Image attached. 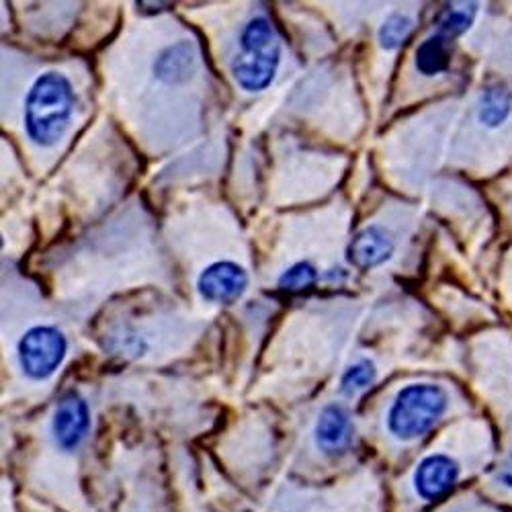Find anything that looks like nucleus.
Listing matches in <instances>:
<instances>
[{
  "instance_id": "1",
  "label": "nucleus",
  "mask_w": 512,
  "mask_h": 512,
  "mask_svg": "<svg viewBox=\"0 0 512 512\" xmlns=\"http://www.w3.org/2000/svg\"><path fill=\"white\" fill-rule=\"evenodd\" d=\"M74 111L72 82L60 72H46L35 78L25 97V132L41 148L56 146Z\"/></svg>"
},
{
  "instance_id": "2",
  "label": "nucleus",
  "mask_w": 512,
  "mask_h": 512,
  "mask_svg": "<svg viewBox=\"0 0 512 512\" xmlns=\"http://www.w3.org/2000/svg\"><path fill=\"white\" fill-rule=\"evenodd\" d=\"M281 64V41L265 17H254L240 33V52L232 60V76L246 93H261L275 80Z\"/></svg>"
},
{
  "instance_id": "3",
  "label": "nucleus",
  "mask_w": 512,
  "mask_h": 512,
  "mask_svg": "<svg viewBox=\"0 0 512 512\" xmlns=\"http://www.w3.org/2000/svg\"><path fill=\"white\" fill-rule=\"evenodd\" d=\"M449 406V396L435 383H412L398 392L388 412V429L400 441L429 433Z\"/></svg>"
},
{
  "instance_id": "4",
  "label": "nucleus",
  "mask_w": 512,
  "mask_h": 512,
  "mask_svg": "<svg viewBox=\"0 0 512 512\" xmlns=\"http://www.w3.org/2000/svg\"><path fill=\"white\" fill-rule=\"evenodd\" d=\"M68 340L56 326H33L19 340L17 355L23 373L29 379L44 381L64 363Z\"/></svg>"
},
{
  "instance_id": "5",
  "label": "nucleus",
  "mask_w": 512,
  "mask_h": 512,
  "mask_svg": "<svg viewBox=\"0 0 512 512\" xmlns=\"http://www.w3.org/2000/svg\"><path fill=\"white\" fill-rule=\"evenodd\" d=\"M248 275L232 261H218L205 267L197 279V291L209 304H234L246 293Z\"/></svg>"
},
{
  "instance_id": "6",
  "label": "nucleus",
  "mask_w": 512,
  "mask_h": 512,
  "mask_svg": "<svg viewBox=\"0 0 512 512\" xmlns=\"http://www.w3.org/2000/svg\"><path fill=\"white\" fill-rule=\"evenodd\" d=\"M91 429V410L87 400L78 396L76 392L66 394L54 412L52 420V431L56 443L64 451H74L84 439H87V433Z\"/></svg>"
},
{
  "instance_id": "7",
  "label": "nucleus",
  "mask_w": 512,
  "mask_h": 512,
  "mask_svg": "<svg viewBox=\"0 0 512 512\" xmlns=\"http://www.w3.org/2000/svg\"><path fill=\"white\" fill-rule=\"evenodd\" d=\"M459 480V465L443 453L424 457L414 472V490L422 500H439L453 490Z\"/></svg>"
},
{
  "instance_id": "8",
  "label": "nucleus",
  "mask_w": 512,
  "mask_h": 512,
  "mask_svg": "<svg viewBox=\"0 0 512 512\" xmlns=\"http://www.w3.org/2000/svg\"><path fill=\"white\" fill-rule=\"evenodd\" d=\"M394 248L396 244L386 230L379 226H367L351 240L347 248V261L359 271H371L390 261Z\"/></svg>"
},
{
  "instance_id": "9",
  "label": "nucleus",
  "mask_w": 512,
  "mask_h": 512,
  "mask_svg": "<svg viewBox=\"0 0 512 512\" xmlns=\"http://www.w3.org/2000/svg\"><path fill=\"white\" fill-rule=\"evenodd\" d=\"M316 443L324 453H345L353 441V422L347 410L338 404L326 406L316 422Z\"/></svg>"
},
{
  "instance_id": "10",
  "label": "nucleus",
  "mask_w": 512,
  "mask_h": 512,
  "mask_svg": "<svg viewBox=\"0 0 512 512\" xmlns=\"http://www.w3.org/2000/svg\"><path fill=\"white\" fill-rule=\"evenodd\" d=\"M197 68V52L187 41L175 44L160 52L154 62L156 78L164 84H181L191 78Z\"/></svg>"
},
{
  "instance_id": "11",
  "label": "nucleus",
  "mask_w": 512,
  "mask_h": 512,
  "mask_svg": "<svg viewBox=\"0 0 512 512\" xmlns=\"http://www.w3.org/2000/svg\"><path fill=\"white\" fill-rule=\"evenodd\" d=\"M451 62V48L449 39L441 33L431 35L424 39L416 50V68L424 76H437L449 68Z\"/></svg>"
},
{
  "instance_id": "12",
  "label": "nucleus",
  "mask_w": 512,
  "mask_h": 512,
  "mask_svg": "<svg viewBox=\"0 0 512 512\" xmlns=\"http://www.w3.org/2000/svg\"><path fill=\"white\" fill-rule=\"evenodd\" d=\"M512 111L510 95L500 87H490L480 99L478 117L486 127H500Z\"/></svg>"
},
{
  "instance_id": "13",
  "label": "nucleus",
  "mask_w": 512,
  "mask_h": 512,
  "mask_svg": "<svg viewBox=\"0 0 512 512\" xmlns=\"http://www.w3.org/2000/svg\"><path fill=\"white\" fill-rule=\"evenodd\" d=\"M414 21L402 13L390 15L379 27V44L383 50H396L412 35Z\"/></svg>"
},
{
  "instance_id": "14",
  "label": "nucleus",
  "mask_w": 512,
  "mask_h": 512,
  "mask_svg": "<svg viewBox=\"0 0 512 512\" xmlns=\"http://www.w3.org/2000/svg\"><path fill=\"white\" fill-rule=\"evenodd\" d=\"M478 5H453L439 19V33L447 39H453L465 33L474 23Z\"/></svg>"
},
{
  "instance_id": "15",
  "label": "nucleus",
  "mask_w": 512,
  "mask_h": 512,
  "mask_svg": "<svg viewBox=\"0 0 512 512\" xmlns=\"http://www.w3.org/2000/svg\"><path fill=\"white\" fill-rule=\"evenodd\" d=\"M318 281V271L312 263L300 261L293 267H289L281 277H279V287L287 293H302L308 291L316 285Z\"/></svg>"
},
{
  "instance_id": "16",
  "label": "nucleus",
  "mask_w": 512,
  "mask_h": 512,
  "mask_svg": "<svg viewBox=\"0 0 512 512\" xmlns=\"http://www.w3.org/2000/svg\"><path fill=\"white\" fill-rule=\"evenodd\" d=\"M377 377V369L371 361H359L349 367L343 377H340V392L347 396H355L357 392L369 388Z\"/></svg>"
},
{
  "instance_id": "17",
  "label": "nucleus",
  "mask_w": 512,
  "mask_h": 512,
  "mask_svg": "<svg viewBox=\"0 0 512 512\" xmlns=\"http://www.w3.org/2000/svg\"><path fill=\"white\" fill-rule=\"evenodd\" d=\"M498 480H500V484H502V486H506V488H510V490H512V455H510V457H508V461L504 463V467H502V472H500Z\"/></svg>"
}]
</instances>
